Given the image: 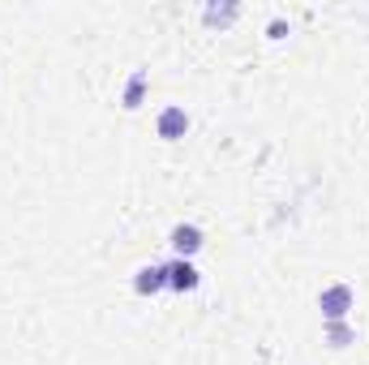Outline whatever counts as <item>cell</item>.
Returning a JSON list of instances; mask_svg holds the SVG:
<instances>
[{
  "label": "cell",
  "instance_id": "cell-4",
  "mask_svg": "<svg viewBox=\"0 0 369 365\" xmlns=\"http://www.w3.org/2000/svg\"><path fill=\"white\" fill-rule=\"evenodd\" d=\"M327 314H335V318H340V314H344V305H348V288H335V292H327Z\"/></svg>",
  "mask_w": 369,
  "mask_h": 365
},
{
  "label": "cell",
  "instance_id": "cell-2",
  "mask_svg": "<svg viewBox=\"0 0 369 365\" xmlns=\"http://www.w3.org/2000/svg\"><path fill=\"white\" fill-rule=\"evenodd\" d=\"M159 129H164V138H172L176 129H185V112L181 108H168V112L159 116Z\"/></svg>",
  "mask_w": 369,
  "mask_h": 365
},
{
  "label": "cell",
  "instance_id": "cell-3",
  "mask_svg": "<svg viewBox=\"0 0 369 365\" xmlns=\"http://www.w3.org/2000/svg\"><path fill=\"white\" fill-rule=\"evenodd\" d=\"M172 284H176V288H194L198 271H194V266H181V262H176V266H172Z\"/></svg>",
  "mask_w": 369,
  "mask_h": 365
},
{
  "label": "cell",
  "instance_id": "cell-1",
  "mask_svg": "<svg viewBox=\"0 0 369 365\" xmlns=\"http://www.w3.org/2000/svg\"><path fill=\"white\" fill-rule=\"evenodd\" d=\"M172 245L181 249V253H194V249L202 245V232H198V228H176V232H172Z\"/></svg>",
  "mask_w": 369,
  "mask_h": 365
}]
</instances>
